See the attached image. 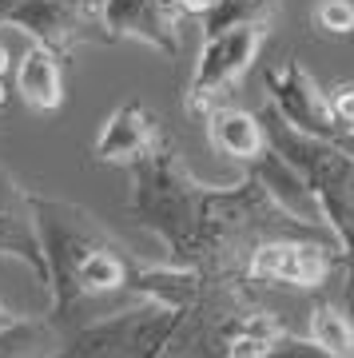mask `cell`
I'll list each match as a JSON object with an SVG mask.
<instances>
[{
  "label": "cell",
  "instance_id": "obj_10",
  "mask_svg": "<svg viewBox=\"0 0 354 358\" xmlns=\"http://www.w3.org/2000/svg\"><path fill=\"white\" fill-rule=\"evenodd\" d=\"M164 140L167 136H164V128H160V120H155L152 108L139 103V100H127L108 115V124H104L92 155H96V164L132 167L139 159H148Z\"/></svg>",
  "mask_w": 354,
  "mask_h": 358
},
{
  "label": "cell",
  "instance_id": "obj_11",
  "mask_svg": "<svg viewBox=\"0 0 354 358\" xmlns=\"http://www.w3.org/2000/svg\"><path fill=\"white\" fill-rule=\"evenodd\" d=\"M0 255L24 263L36 275L40 287H48V263L40 251L36 219H32V199L13 179L8 167H0Z\"/></svg>",
  "mask_w": 354,
  "mask_h": 358
},
{
  "label": "cell",
  "instance_id": "obj_24",
  "mask_svg": "<svg viewBox=\"0 0 354 358\" xmlns=\"http://www.w3.org/2000/svg\"><path fill=\"white\" fill-rule=\"evenodd\" d=\"M342 148H351V152H354V128L346 131V140H342Z\"/></svg>",
  "mask_w": 354,
  "mask_h": 358
},
{
  "label": "cell",
  "instance_id": "obj_9",
  "mask_svg": "<svg viewBox=\"0 0 354 358\" xmlns=\"http://www.w3.org/2000/svg\"><path fill=\"white\" fill-rule=\"evenodd\" d=\"M96 16L108 32V44L139 40L167 60L183 52V13L171 0H100Z\"/></svg>",
  "mask_w": 354,
  "mask_h": 358
},
{
  "label": "cell",
  "instance_id": "obj_25",
  "mask_svg": "<svg viewBox=\"0 0 354 358\" xmlns=\"http://www.w3.org/2000/svg\"><path fill=\"white\" fill-rule=\"evenodd\" d=\"M351 299H354V271H351Z\"/></svg>",
  "mask_w": 354,
  "mask_h": 358
},
{
  "label": "cell",
  "instance_id": "obj_12",
  "mask_svg": "<svg viewBox=\"0 0 354 358\" xmlns=\"http://www.w3.org/2000/svg\"><path fill=\"white\" fill-rule=\"evenodd\" d=\"M251 176L263 183V192L275 199L283 211H291L295 219H303V223H323V211H318V199L311 195V187H306V179L299 176V167H291L283 155L267 143V152L259 155V159H251ZM327 227V223H323Z\"/></svg>",
  "mask_w": 354,
  "mask_h": 358
},
{
  "label": "cell",
  "instance_id": "obj_18",
  "mask_svg": "<svg viewBox=\"0 0 354 358\" xmlns=\"http://www.w3.org/2000/svg\"><path fill=\"white\" fill-rule=\"evenodd\" d=\"M311 28L318 36H354V0H315L311 4Z\"/></svg>",
  "mask_w": 354,
  "mask_h": 358
},
{
  "label": "cell",
  "instance_id": "obj_21",
  "mask_svg": "<svg viewBox=\"0 0 354 358\" xmlns=\"http://www.w3.org/2000/svg\"><path fill=\"white\" fill-rule=\"evenodd\" d=\"M16 319V310L8 307V303H4V299H0V327H8V322Z\"/></svg>",
  "mask_w": 354,
  "mask_h": 358
},
{
  "label": "cell",
  "instance_id": "obj_6",
  "mask_svg": "<svg viewBox=\"0 0 354 358\" xmlns=\"http://www.w3.org/2000/svg\"><path fill=\"white\" fill-rule=\"evenodd\" d=\"M13 24L32 44L68 60L84 44H108L96 0H0V28Z\"/></svg>",
  "mask_w": 354,
  "mask_h": 358
},
{
  "label": "cell",
  "instance_id": "obj_4",
  "mask_svg": "<svg viewBox=\"0 0 354 358\" xmlns=\"http://www.w3.org/2000/svg\"><path fill=\"white\" fill-rule=\"evenodd\" d=\"M179 322V310L139 299V307L112 310L104 319L68 331L56 358H155Z\"/></svg>",
  "mask_w": 354,
  "mask_h": 358
},
{
  "label": "cell",
  "instance_id": "obj_20",
  "mask_svg": "<svg viewBox=\"0 0 354 358\" xmlns=\"http://www.w3.org/2000/svg\"><path fill=\"white\" fill-rule=\"evenodd\" d=\"M171 4H176V8H179V13H183V16H199L203 8L211 4V0H171Z\"/></svg>",
  "mask_w": 354,
  "mask_h": 358
},
{
  "label": "cell",
  "instance_id": "obj_8",
  "mask_svg": "<svg viewBox=\"0 0 354 358\" xmlns=\"http://www.w3.org/2000/svg\"><path fill=\"white\" fill-rule=\"evenodd\" d=\"M342 263L334 239H267L247 259V279L271 282V287H299L315 291L330 279V271Z\"/></svg>",
  "mask_w": 354,
  "mask_h": 358
},
{
  "label": "cell",
  "instance_id": "obj_2",
  "mask_svg": "<svg viewBox=\"0 0 354 358\" xmlns=\"http://www.w3.org/2000/svg\"><path fill=\"white\" fill-rule=\"evenodd\" d=\"M28 199H32L40 251L48 263V319L64 331H76L80 310L92 299L127 291L132 275L139 271V259L127 255V247L112 231L72 199H56V195L40 192Z\"/></svg>",
  "mask_w": 354,
  "mask_h": 358
},
{
  "label": "cell",
  "instance_id": "obj_23",
  "mask_svg": "<svg viewBox=\"0 0 354 358\" xmlns=\"http://www.w3.org/2000/svg\"><path fill=\"white\" fill-rule=\"evenodd\" d=\"M8 103V88H4V76H0V108Z\"/></svg>",
  "mask_w": 354,
  "mask_h": 358
},
{
  "label": "cell",
  "instance_id": "obj_13",
  "mask_svg": "<svg viewBox=\"0 0 354 358\" xmlns=\"http://www.w3.org/2000/svg\"><path fill=\"white\" fill-rule=\"evenodd\" d=\"M207 124V143L215 148L219 155L227 159H239V164H251L267 152V131L263 120L255 112H243V108H231V103H219L203 115Z\"/></svg>",
  "mask_w": 354,
  "mask_h": 358
},
{
  "label": "cell",
  "instance_id": "obj_19",
  "mask_svg": "<svg viewBox=\"0 0 354 358\" xmlns=\"http://www.w3.org/2000/svg\"><path fill=\"white\" fill-rule=\"evenodd\" d=\"M267 358H342V355H330L327 346H318L315 338H299V334L283 331Z\"/></svg>",
  "mask_w": 354,
  "mask_h": 358
},
{
  "label": "cell",
  "instance_id": "obj_15",
  "mask_svg": "<svg viewBox=\"0 0 354 358\" xmlns=\"http://www.w3.org/2000/svg\"><path fill=\"white\" fill-rule=\"evenodd\" d=\"M64 338H68V331L56 327L48 315H40V319L16 315L8 327H0V358H56Z\"/></svg>",
  "mask_w": 354,
  "mask_h": 358
},
{
  "label": "cell",
  "instance_id": "obj_22",
  "mask_svg": "<svg viewBox=\"0 0 354 358\" xmlns=\"http://www.w3.org/2000/svg\"><path fill=\"white\" fill-rule=\"evenodd\" d=\"M0 76H8V48L0 44Z\"/></svg>",
  "mask_w": 354,
  "mask_h": 358
},
{
  "label": "cell",
  "instance_id": "obj_14",
  "mask_svg": "<svg viewBox=\"0 0 354 358\" xmlns=\"http://www.w3.org/2000/svg\"><path fill=\"white\" fill-rule=\"evenodd\" d=\"M16 92L24 96V103L32 112H60L64 108V68H60V56H52L48 48H32L20 56L16 64Z\"/></svg>",
  "mask_w": 354,
  "mask_h": 358
},
{
  "label": "cell",
  "instance_id": "obj_3",
  "mask_svg": "<svg viewBox=\"0 0 354 358\" xmlns=\"http://www.w3.org/2000/svg\"><path fill=\"white\" fill-rule=\"evenodd\" d=\"M259 120H263L267 143L291 167H299V176L306 179L311 195L318 199L323 223L339 239L342 263H346V271H354V152L342 143L295 131L271 103L259 112Z\"/></svg>",
  "mask_w": 354,
  "mask_h": 358
},
{
  "label": "cell",
  "instance_id": "obj_5",
  "mask_svg": "<svg viewBox=\"0 0 354 358\" xmlns=\"http://www.w3.org/2000/svg\"><path fill=\"white\" fill-rule=\"evenodd\" d=\"M267 32L271 28H231V32H219V36H203L199 60H195V72H191L187 96H183V108L187 115H207L211 108L227 103V96L243 84V76L251 72V64L259 60V52L267 44Z\"/></svg>",
  "mask_w": 354,
  "mask_h": 358
},
{
  "label": "cell",
  "instance_id": "obj_1",
  "mask_svg": "<svg viewBox=\"0 0 354 358\" xmlns=\"http://www.w3.org/2000/svg\"><path fill=\"white\" fill-rule=\"evenodd\" d=\"M127 171V215L164 243L167 263L176 267L199 275H247L251 251L267 239H334L323 223H303L283 211L251 171L227 187L195 179L171 140Z\"/></svg>",
  "mask_w": 354,
  "mask_h": 358
},
{
  "label": "cell",
  "instance_id": "obj_7",
  "mask_svg": "<svg viewBox=\"0 0 354 358\" xmlns=\"http://www.w3.org/2000/svg\"><path fill=\"white\" fill-rule=\"evenodd\" d=\"M263 88H267V96H271V108H275L295 131L315 136V140H330V143L346 140L339 115L330 108V96L318 88L315 76H311L295 56H287V60L275 64V68H267Z\"/></svg>",
  "mask_w": 354,
  "mask_h": 358
},
{
  "label": "cell",
  "instance_id": "obj_16",
  "mask_svg": "<svg viewBox=\"0 0 354 358\" xmlns=\"http://www.w3.org/2000/svg\"><path fill=\"white\" fill-rule=\"evenodd\" d=\"M283 0H211L199 13L203 36H219V32H231V28H271L275 24Z\"/></svg>",
  "mask_w": 354,
  "mask_h": 358
},
{
  "label": "cell",
  "instance_id": "obj_17",
  "mask_svg": "<svg viewBox=\"0 0 354 358\" xmlns=\"http://www.w3.org/2000/svg\"><path fill=\"white\" fill-rule=\"evenodd\" d=\"M306 338H315L318 346H327L330 355L354 358V322L339 307H330V303H318L311 310V331H306Z\"/></svg>",
  "mask_w": 354,
  "mask_h": 358
}]
</instances>
